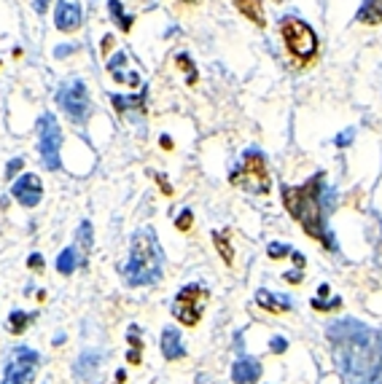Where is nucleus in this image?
<instances>
[{
    "mask_svg": "<svg viewBox=\"0 0 382 384\" xmlns=\"http://www.w3.org/2000/svg\"><path fill=\"white\" fill-rule=\"evenodd\" d=\"M76 242H79V248L83 250V255L92 250V223L89 221H83L79 226V231H76Z\"/></svg>",
    "mask_w": 382,
    "mask_h": 384,
    "instance_id": "25",
    "label": "nucleus"
},
{
    "mask_svg": "<svg viewBox=\"0 0 382 384\" xmlns=\"http://www.w3.org/2000/svg\"><path fill=\"white\" fill-rule=\"evenodd\" d=\"M108 13L122 33H129L132 25H135V16H132V13H127V8L122 6V0H108Z\"/></svg>",
    "mask_w": 382,
    "mask_h": 384,
    "instance_id": "21",
    "label": "nucleus"
},
{
    "mask_svg": "<svg viewBox=\"0 0 382 384\" xmlns=\"http://www.w3.org/2000/svg\"><path fill=\"white\" fill-rule=\"evenodd\" d=\"M280 35L286 40L288 54L299 62V65H310L318 54V35L315 30L299 16H283L280 19Z\"/></svg>",
    "mask_w": 382,
    "mask_h": 384,
    "instance_id": "5",
    "label": "nucleus"
},
{
    "mask_svg": "<svg viewBox=\"0 0 382 384\" xmlns=\"http://www.w3.org/2000/svg\"><path fill=\"white\" fill-rule=\"evenodd\" d=\"M28 266L33 269V272H38V269L43 272V255H38V252H33V255L28 258Z\"/></svg>",
    "mask_w": 382,
    "mask_h": 384,
    "instance_id": "34",
    "label": "nucleus"
},
{
    "mask_svg": "<svg viewBox=\"0 0 382 384\" xmlns=\"http://www.w3.org/2000/svg\"><path fill=\"white\" fill-rule=\"evenodd\" d=\"M38 153H41V161L46 170H59V151H62V129L57 124L54 113H43L38 119Z\"/></svg>",
    "mask_w": 382,
    "mask_h": 384,
    "instance_id": "8",
    "label": "nucleus"
},
{
    "mask_svg": "<svg viewBox=\"0 0 382 384\" xmlns=\"http://www.w3.org/2000/svg\"><path fill=\"white\" fill-rule=\"evenodd\" d=\"M124 379H127V373H124V371L116 373V384H124Z\"/></svg>",
    "mask_w": 382,
    "mask_h": 384,
    "instance_id": "40",
    "label": "nucleus"
},
{
    "mask_svg": "<svg viewBox=\"0 0 382 384\" xmlns=\"http://www.w3.org/2000/svg\"><path fill=\"white\" fill-rule=\"evenodd\" d=\"M229 183L237 188H243L248 194H270L272 188V178H270V170H267V159L259 148H248L245 153L240 156L237 167L229 173Z\"/></svg>",
    "mask_w": 382,
    "mask_h": 384,
    "instance_id": "4",
    "label": "nucleus"
},
{
    "mask_svg": "<svg viewBox=\"0 0 382 384\" xmlns=\"http://www.w3.org/2000/svg\"><path fill=\"white\" fill-rule=\"evenodd\" d=\"M234 384H256L261 379V363L256 358H240L232 366Z\"/></svg>",
    "mask_w": 382,
    "mask_h": 384,
    "instance_id": "13",
    "label": "nucleus"
},
{
    "mask_svg": "<svg viewBox=\"0 0 382 384\" xmlns=\"http://www.w3.org/2000/svg\"><path fill=\"white\" fill-rule=\"evenodd\" d=\"M256 304L264 309V312H272V315H283V312H291V298L288 296H274L272 291L267 288H259L256 291Z\"/></svg>",
    "mask_w": 382,
    "mask_h": 384,
    "instance_id": "14",
    "label": "nucleus"
},
{
    "mask_svg": "<svg viewBox=\"0 0 382 384\" xmlns=\"http://www.w3.org/2000/svg\"><path fill=\"white\" fill-rule=\"evenodd\" d=\"M162 355L164 360H183L186 358V344L180 339L178 328H164L162 331Z\"/></svg>",
    "mask_w": 382,
    "mask_h": 384,
    "instance_id": "15",
    "label": "nucleus"
},
{
    "mask_svg": "<svg viewBox=\"0 0 382 384\" xmlns=\"http://www.w3.org/2000/svg\"><path fill=\"white\" fill-rule=\"evenodd\" d=\"M11 197L22 204V207H38L43 199V186H41V178L33 173H25L19 180H14L11 186Z\"/></svg>",
    "mask_w": 382,
    "mask_h": 384,
    "instance_id": "10",
    "label": "nucleus"
},
{
    "mask_svg": "<svg viewBox=\"0 0 382 384\" xmlns=\"http://www.w3.org/2000/svg\"><path fill=\"white\" fill-rule=\"evenodd\" d=\"M355 140V129H345V132L337 134V140H334V146L337 148H347L350 143Z\"/></svg>",
    "mask_w": 382,
    "mask_h": 384,
    "instance_id": "31",
    "label": "nucleus"
},
{
    "mask_svg": "<svg viewBox=\"0 0 382 384\" xmlns=\"http://www.w3.org/2000/svg\"><path fill=\"white\" fill-rule=\"evenodd\" d=\"M127 54L119 52L113 54L108 59V73L113 81H119V83H127V86H140V78H137V73H124V67H127Z\"/></svg>",
    "mask_w": 382,
    "mask_h": 384,
    "instance_id": "17",
    "label": "nucleus"
},
{
    "mask_svg": "<svg viewBox=\"0 0 382 384\" xmlns=\"http://www.w3.org/2000/svg\"><path fill=\"white\" fill-rule=\"evenodd\" d=\"M154 180L159 183V188H162V194H164V197H173V186H170V183L164 180V175H162V173H156V175H154Z\"/></svg>",
    "mask_w": 382,
    "mask_h": 384,
    "instance_id": "33",
    "label": "nucleus"
},
{
    "mask_svg": "<svg viewBox=\"0 0 382 384\" xmlns=\"http://www.w3.org/2000/svg\"><path fill=\"white\" fill-rule=\"evenodd\" d=\"M175 62L180 67H186V73H189V83H194V81H197V73H194V62L189 59V54H178Z\"/></svg>",
    "mask_w": 382,
    "mask_h": 384,
    "instance_id": "29",
    "label": "nucleus"
},
{
    "mask_svg": "<svg viewBox=\"0 0 382 384\" xmlns=\"http://www.w3.org/2000/svg\"><path fill=\"white\" fill-rule=\"evenodd\" d=\"M81 264L83 258L81 252H79V248H65V250L57 255V272L59 274H73Z\"/></svg>",
    "mask_w": 382,
    "mask_h": 384,
    "instance_id": "20",
    "label": "nucleus"
},
{
    "mask_svg": "<svg viewBox=\"0 0 382 384\" xmlns=\"http://www.w3.org/2000/svg\"><path fill=\"white\" fill-rule=\"evenodd\" d=\"M207 301H210V288H205L202 282H191V285H183L178 291L175 301H173V315L180 325L186 328H194L199 320H202V312H205Z\"/></svg>",
    "mask_w": 382,
    "mask_h": 384,
    "instance_id": "6",
    "label": "nucleus"
},
{
    "mask_svg": "<svg viewBox=\"0 0 382 384\" xmlns=\"http://www.w3.org/2000/svg\"><path fill=\"white\" fill-rule=\"evenodd\" d=\"M291 258H294V264H296V269H304V261H307V258H304V255H301L299 250H291Z\"/></svg>",
    "mask_w": 382,
    "mask_h": 384,
    "instance_id": "36",
    "label": "nucleus"
},
{
    "mask_svg": "<svg viewBox=\"0 0 382 384\" xmlns=\"http://www.w3.org/2000/svg\"><path fill=\"white\" fill-rule=\"evenodd\" d=\"M83 22V11L73 0H59L54 8V27L59 33H76Z\"/></svg>",
    "mask_w": 382,
    "mask_h": 384,
    "instance_id": "11",
    "label": "nucleus"
},
{
    "mask_svg": "<svg viewBox=\"0 0 382 384\" xmlns=\"http://www.w3.org/2000/svg\"><path fill=\"white\" fill-rule=\"evenodd\" d=\"M122 274L129 288H151L164 274V250L156 239V231L143 226L132 234L129 258L122 266Z\"/></svg>",
    "mask_w": 382,
    "mask_h": 384,
    "instance_id": "3",
    "label": "nucleus"
},
{
    "mask_svg": "<svg viewBox=\"0 0 382 384\" xmlns=\"http://www.w3.org/2000/svg\"><path fill=\"white\" fill-rule=\"evenodd\" d=\"M270 349H272V352H277V355H280V352H286V349H288V342H286V339H283V336H274L272 342H270Z\"/></svg>",
    "mask_w": 382,
    "mask_h": 384,
    "instance_id": "32",
    "label": "nucleus"
},
{
    "mask_svg": "<svg viewBox=\"0 0 382 384\" xmlns=\"http://www.w3.org/2000/svg\"><path fill=\"white\" fill-rule=\"evenodd\" d=\"M38 363H41V352H35L33 347H14L0 384H30L35 376Z\"/></svg>",
    "mask_w": 382,
    "mask_h": 384,
    "instance_id": "9",
    "label": "nucleus"
},
{
    "mask_svg": "<svg viewBox=\"0 0 382 384\" xmlns=\"http://www.w3.org/2000/svg\"><path fill=\"white\" fill-rule=\"evenodd\" d=\"M337 306H342L340 296H334L331 301H323V298H315L313 301V309H318V312H331V309H337Z\"/></svg>",
    "mask_w": 382,
    "mask_h": 384,
    "instance_id": "27",
    "label": "nucleus"
},
{
    "mask_svg": "<svg viewBox=\"0 0 382 384\" xmlns=\"http://www.w3.org/2000/svg\"><path fill=\"white\" fill-rule=\"evenodd\" d=\"M49 3H52V0H35V11L43 13L46 8H49Z\"/></svg>",
    "mask_w": 382,
    "mask_h": 384,
    "instance_id": "39",
    "label": "nucleus"
},
{
    "mask_svg": "<svg viewBox=\"0 0 382 384\" xmlns=\"http://www.w3.org/2000/svg\"><path fill=\"white\" fill-rule=\"evenodd\" d=\"M191 223H194V212H191L189 207H186V210H180V215H178V221H175L178 231H189Z\"/></svg>",
    "mask_w": 382,
    "mask_h": 384,
    "instance_id": "28",
    "label": "nucleus"
},
{
    "mask_svg": "<svg viewBox=\"0 0 382 384\" xmlns=\"http://www.w3.org/2000/svg\"><path fill=\"white\" fill-rule=\"evenodd\" d=\"M108 355H103L100 349H83L79 360H76V373L81 376L83 382L89 384H97L100 382V368H103V363H105Z\"/></svg>",
    "mask_w": 382,
    "mask_h": 384,
    "instance_id": "12",
    "label": "nucleus"
},
{
    "mask_svg": "<svg viewBox=\"0 0 382 384\" xmlns=\"http://www.w3.org/2000/svg\"><path fill=\"white\" fill-rule=\"evenodd\" d=\"M286 279H288V282H294V285H299V282H301V269H296V272H288Z\"/></svg>",
    "mask_w": 382,
    "mask_h": 384,
    "instance_id": "37",
    "label": "nucleus"
},
{
    "mask_svg": "<svg viewBox=\"0 0 382 384\" xmlns=\"http://www.w3.org/2000/svg\"><path fill=\"white\" fill-rule=\"evenodd\" d=\"M22 167H25V159H22V156L11 159L8 161V167H6V178H8V180H14V175L22 173Z\"/></svg>",
    "mask_w": 382,
    "mask_h": 384,
    "instance_id": "30",
    "label": "nucleus"
},
{
    "mask_svg": "<svg viewBox=\"0 0 382 384\" xmlns=\"http://www.w3.org/2000/svg\"><path fill=\"white\" fill-rule=\"evenodd\" d=\"M232 6L245 16L248 22H253V25L259 27V30L267 27V13H264L261 0H232Z\"/></svg>",
    "mask_w": 382,
    "mask_h": 384,
    "instance_id": "18",
    "label": "nucleus"
},
{
    "mask_svg": "<svg viewBox=\"0 0 382 384\" xmlns=\"http://www.w3.org/2000/svg\"><path fill=\"white\" fill-rule=\"evenodd\" d=\"M73 49H76V46H57L54 57H57V59H62V57H68V54H73Z\"/></svg>",
    "mask_w": 382,
    "mask_h": 384,
    "instance_id": "35",
    "label": "nucleus"
},
{
    "mask_svg": "<svg viewBox=\"0 0 382 384\" xmlns=\"http://www.w3.org/2000/svg\"><path fill=\"white\" fill-rule=\"evenodd\" d=\"M57 105L59 110L68 116L73 124H86L89 119V110H92V103H89V89L81 78L65 81L57 92Z\"/></svg>",
    "mask_w": 382,
    "mask_h": 384,
    "instance_id": "7",
    "label": "nucleus"
},
{
    "mask_svg": "<svg viewBox=\"0 0 382 384\" xmlns=\"http://www.w3.org/2000/svg\"><path fill=\"white\" fill-rule=\"evenodd\" d=\"M334 363L345 384H382V333L353 318L328 325Z\"/></svg>",
    "mask_w": 382,
    "mask_h": 384,
    "instance_id": "1",
    "label": "nucleus"
},
{
    "mask_svg": "<svg viewBox=\"0 0 382 384\" xmlns=\"http://www.w3.org/2000/svg\"><path fill=\"white\" fill-rule=\"evenodd\" d=\"M213 242H216V250L221 252L224 264L232 266L234 264V248L229 245V231H213Z\"/></svg>",
    "mask_w": 382,
    "mask_h": 384,
    "instance_id": "24",
    "label": "nucleus"
},
{
    "mask_svg": "<svg viewBox=\"0 0 382 384\" xmlns=\"http://www.w3.org/2000/svg\"><path fill=\"white\" fill-rule=\"evenodd\" d=\"M100 46H103V54L110 52V46H113V38H110V35H105V38L100 40Z\"/></svg>",
    "mask_w": 382,
    "mask_h": 384,
    "instance_id": "38",
    "label": "nucleus"
},
{
    "mask_svg": "<svg viewBox=\"0 0 382 384\" xmlns=\"http://www.w3.org/2000/svg\"><path fill=\"white\" fill-rule=\"evenodd\" d=\"M162 148H173V140H170V137H162Z\"/></svg>",
    "mask_w": 382,
    "mask_h": 384,
    "instance_id": "41",
    "label": "nucleus"
},
{
    "mask_svg": "<svg viewBox=\"0 0 382 384\" xmlns=\"http://www.w3.org/2000/svg\"><path fill=\"white\" fill-rule=\"evenodd\" d=\"M274 3H277V0H274Z\"/></svg>",
    "mask_w": 382,
    "mask_h": 384,
    "instance_id": "43",
    "label": "nucleus"
},
{
    "mask_svg": "<svg viewBox=\"0 0 382 384\" xmlns=\"http://www.w3.org/2000/svg\"><path fill=\"white\" fill-rule=\"evenodd\" d=\"M146 100H149V89H143V92L137 94V97H124V94H116L110 103H113V107H116V113H135V116H143L146 113Z\"/></svg>",
    "mask_w": 382,
    "mask_h": 384,
    "instance_id": "16",
    "label": "nucleus"
},
{
    "mask_svg": "<svg viewBox=\"0 0 382 384\" xmlns=\"http://www.w3.org/2000/svg\"><path fill=\"white\" fill-rule=\"evenodd\" d=\"M127 342H129V355H127V363L137 366L143 360V339H140V325H129L127 328Z\"/></svg>",
    "mask_w": 382,
    "mask_h": 384,
    "instance_id": "22",
    "label": "nucleus"
},
{
    "mask_svg": "<svg viewBox=\"0 0 382 384\" xmlns=\"http://www.w3.org/2000/svg\"><path fill=\"white\" fill-rule=\"evenodd\" d=\"M267 255H270V258H277V261H280V258H286V255H291V248H288V245H283V242H272V245H270V248H267Z\"/></svg>",
    "mask_w": 382,
    "mask_h": 384,
    "instance_id": "26",
    "label": "nucleus"
},
{
    "mask_svg": "<svg viewBox=\"0 0 382 384\" xmlns=\"http://www.w3.org/2000/svg\"><path fill=\"white\" fill-rule=\"evenodd\" d=\"M180 3H186V6H191V3H197V0H180Z\"/></svg>",
    "mask_w": 382,
    "mask_h": 384,
    "instance_id": "42",
    "label": "nucleus"
},
{
    "mask_svg": "<svg viewBox=\"0 0 382 384\" xmlns=\"http://www.w3.org/2000/svg\"><path fill=\"white\" fill-rule=\"evenodd\" d=\"M283 204L310 237L318 239L326 250L337 252V239L328 226V215L337 207V194L326 183V175H313L304 186H283Z\"/></svg>",
    "mask_w": 382,
    "mask_h": 384,
    "instance_id": "2",
    "label": "nucleus"
},
{
    "mask_svg": "<svg viewBox=\"0 0 382 384\" xmlns=\"http://www.w3.org/2000/svg\"><path fill=\"white\" fill-rule=\"evenodd\" d=\"M355 22L366 27H380L382 25V0H364L361 8L355 13Z\"/></svg>",
    "mask_w": 382,
    "mask_h": 384,
    "instance_id": "19",
    "label": "nucleus"
},
{
    "mask_svg": "<svg viewBox=\"0 0 382 384\" xmlns=\"http://www.w3.org/2000/svg\"><path fill=\"white\" fill-rule=\"evenodd\" d=\"M38 318V312H22V309H14L8 315V333H25L28 325Z\"/></svg>",
    "mask_w": 382,
    "mask_h": 384,
    "instance_id": "23",
    "label": "nucleus"
}]
</instances>
